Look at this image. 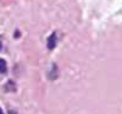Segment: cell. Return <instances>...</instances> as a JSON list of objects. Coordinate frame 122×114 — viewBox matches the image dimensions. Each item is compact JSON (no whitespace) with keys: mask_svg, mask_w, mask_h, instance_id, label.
Here are the masks:
<instances>
[{"mask_svg":"<svg viewBox=\"0 0 122 114\" xmlns=\"http://www.w3.org/2000/svg\"><path fill=\"white\" fill-rule=\"evenodd\" d=\"M55 46H56V33H53L48 38V49L53 50Z\"/></svg>","mask_w":122,"mask_h":114,"instance_id":"cell-1","label":"cell"},{"mask_svg":"<svg viewBox=\"0 0 122 114\" xmlns=\"http://www.w3.org/2000/svg\"><path fill=\"white\" fill-rule=\"evenodd\" d=\"M0 50H1V43H0Z\"/></svg>","mask_w":122,"mask_h":114,"instance_id":"cell-4","label":"cell"},{"mask_svg":"<svg viewBox=\"0 0 122 114\" xmlns=\"http://www.w3.org/2000/svg\"><path fill=\"white\" fill-rule=\"evenodd\" d=\"M0 114H4V112H3V109L0 108Z\"/></svg>","mask_w":122,"mask_h":114,"instance_id":"cell-3","label":"cell"},{"mask_svg":"<svg viewBox=\"0 0 122 114\" xmlns=\"http://www.w3.org/2000/svg\"><path fill=\"white\" fill-rule=\"evenodd\" d=\"M6 70H7V66H6L5 59L0 58V73L4 74V73H6Z\"/></svg>","mask_w":122,"mask_h":114,"instance_id":"cell-2","label":"cell"}]
</instances>
